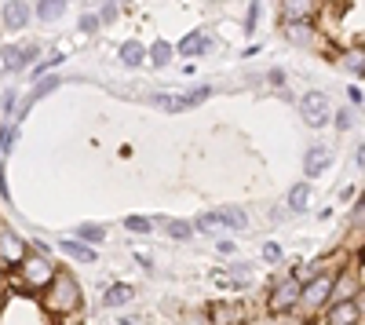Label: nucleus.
I'll return each instance as SVG.
<instances>
[{"mask_svg": "<svg viewBox=\"0 0 365 325\" xmlns=\"http://www.w3.org/2000/svg\"><path fill=\"white\" fill-rule=\"evenodd\" d=\"M81 304H84V292L77 285V278L63 267H55V278L48 282V289L41 292V311L51 314V318H73L81 314Z\"/></svg>", "mask_w": 365, "mask_h": 325, "instance_id": "f257e3e1", "label": "nucleus"}, {"mask_svg": "<svg viewBox=\"0 0 365 325\" xmlns=\"http://www.w3.org/2000/svg\"><path fill=\"white\" fill-rule=\"evenodd\" d=\"M340 267H347V263H344V252H340V256H332L329 263H322V271H318L311 282H303L296 314L314 318V314H322V311L329 307V300H332V282H336V271H340Z\"/></svg>", "mask_w": 365, "mask_h": 325, "instance_id": "f03ea898", "label": "nucleus"}, {"mask_svg": "<svg viewBox=\"0 0 365 325\" xmlns=\"http://www.w3.org/2000/svg\"><path fill=\"white\" fill-rule=\"evenodd\" d=\"M208 96H212V84H197V88H190V92H182V96H146V103H154V106H161L168 113H182V110L201 106Z\"/></svg>", "mask_w": 365, "mask_h": 325, "instance_id": "7ed1b4c3", "label": "nucleus"}, {"mask_svg": "<svg viewBox=\"0 0 365 325\" xmlns=\"http://www.w3.org/2000/svg\"><path fill=\"white\" fill-rule=\"evenodd\" d=\"M299 282L292 278V274H285L278 285L270 289V296H267V307H270V314H292L296 311V304H299Z\"/></svg>", "mask_w": 365, "mask_h": 325, "instance_id": "20e7f679", "label": "nucleus"}, {"mask_svg": "<svg viewBox=\"0 0 365 325\" xmlns=\"http://www.w3.org/2000/svg\"><path fill=\"white\" fill-rule=\"evenodd\" d=\"M26 252H29V245L19 238V234L8 227V223H0V271H15L19 263L26 259Z\"/></svg>", "mask_w": 365, "mask_h": 325, "instance_id": "39448f33", "label": "nucleus"}, {"mask_svg": "<svg viewBox=\"0 0 365 325\" xmlns=\"http://www.w3.org/2000/svg\"><path fill=\"white\" fill-rule=\"evenodd\" d=\"M299 113H303V125H311V128H322L332 121V103L325 92H307L299 99Z\"/></svg>", "mask_w": 365, "mask_h": 325, "instance_id": "423d86ee", "label": "nucleus"}, {"mask_svg": "<svg viewBox=\"0 0 365 325\" xmlns=\"http://www.w3.org/2000/svg\"><path fill=\"white\" fill-rule=\"evenodd\" d=\"M361 307H365V292H358L354 300H344V304H329L325 325H361Z\"/></svg>", "mask_w": 365, "mask_h": 325, "instance_id": "0eeeda50", "label": "nucleus"}, {"mask_svg": "<svg viewBox=\"0 0 365 325\" xmlns=\"http://www.w3.org/2000/svg\"><path fill=\"white\" fill-rule=\"evenodd\" d=\"M29 15H34V8L22 4V0H8L4 8H0V26L11 29V33H19V29L29 26Z\"/></svg>", "mask_w": 365, "mask_h": 325, "instance_id": "6e6552de", "label": "nucleus"}, {"mask_svg": "<svg viewBox=\"0 0 365 325\" xmlns=\"http://www.w3.org/2000/svg\"><path fill=\"white\" fill-rule=\"evenodd\" d=\"M0 55H4V66H8V70H26V66L37 63L41 44H34V41H29V44H15V48H4Z\"/></svg>", "mask_w": 365, "mask_h": 325, "instance_id": "1a4fd4ad", "label": "nucleus"}, {"mask_svg": "<svg viewBox=\"0 0 365 325\" xmlns=\"http://www.w3.org/2000/svg\"><path fill=\"white\" fill-rule=\"evenodd\" d=\"M58 84H63V77H41V81L34 84V92H29V96L22 99V110L15 113V117H19V121H22V117H26L29 110H34V106H37V103H41L44 96H51V92H55V88H58Z\"/></svg>", "mask_w": 365, "mask_h": 325, "instance_id": "9d476101", "label": "nucleus"}, {"mask_svg": "<svg viewBox=\"0 0 365 325\" xmlns=\"http://www.w3.org/2000/svg\"><path fill=\"white\" fill-rule=\"evenodd\" d=\"M329 165H332V150H329V146H311L307 158H303V175H307V180H318Z\"/></svg>", "mask_w": 365, "mask_h": 325, "instance_id": "9b49d317", "label": "nucleus"}, {"mask_svg": "<svg viewBox=\"0 0 365 325\" xmlns=\"http://www.w3.org/2000/svg\"><path fill=\"white\" fill-rule=\"evenodd\" d=\"M208 48H212V41L201 33V29H194V33H187L172 51H175V55H187V58H197V55H205Z\"/></svg>", "mask_w": 365, "mask_h": 325, "instance_id": "f8f14e48", "label": "nucleus"}, {"mask_svg": "<svg viewBox=\"0 0 365 325\" xmlns=\"http://www.w3.org/2000/svg\"><path fill=\"white\" fill-rule=\"evenodd\" d=\"M216 220H220V227H227V230H249V216H245V209H237V205H220Z\"/></svg>", "mask_w": 365, "mask_h": 325, "instance_id": "ddd939ff", "label": "nucleus"}, {"mask_svg": "<svg viewBox=\"0 0 365 325\" xmlns=\"http://www.w3.org/2000/svg\"><path fill=\"white\" fill-rule=\"evenodd\" d=\"M212 325H237L241 321V307L237 304H208Z\"/></svg>", "mask_w": 365, "mask_h": 325, "instance_id": "4468645a", "label": "nucleus"}, {"mask_svg": "<svg viewBox=\"0 0 365 325\" xmlns=\"http://www.w3.org/2000/svg\"><path fill=\"white\" fill-rule=\"evenodd\" d=\"M73 242H81V245H99V242H106V230L99 227V223H81L77 230H73Z\"/></svg>", "mask_w": 365, "mask_h": 325, "instance_id": "2eb2a0df", "label": "nucleus"}, {"mask_svg": "<svg viewBox=\"0 0 365 325\" xmlns=\"http://www.w3.org/2000/svg\"><path fill=\"white\" fill-rule=\"evenodd\" d=\"M132 296H135V289H132V285H125V282H117V285H110V289H106L103 304H106V307H125Z\"/></svg>", "mask_w": 365, "mask_h": 325, "instance_id": "dca6fc26", "label": "nucleus"}, {"mask_svg": "<svg viewBox=\"0 0 365 325\" xmlns=\"http://www.w3.org/2000/svg\"><path fill=\"white\" fill-rule=\"evenodd\" d=\"M63 11H66V4H55V0H44V4L34 8V15L41 19V26H55L58 19H63Z\"/></svg>", "mask_w": 365, "mask_h": 325, "instance_id": "f3484780", "label": "nucleus"}, {"mask_svg": "<svg viewBox=\"0 0 365 325\" xmlns=\"http://www.w3.org/2000/svg\"><path fill=\"white\" fill-rule=\"evenodd\" d=\"M58 252H66V256H73V259H81V263H96L99 256H96V249H88V245H81V242H58Z\"/></svg>", "mask_w": 365, "mask_h": 325, "instance_id": "a211bd4d", "label": "nucleus"}, {"mask_svg": "<svg viewBox=\"0 0 365 325\" xmlns=\"http://www.w3.org/2000/svg\"><path fill=\"white\" fill-rule=\"evenodd\" d=\"M120 63H125V66H143V58H146V48L139 44V41H125V44H120Z\"/></svg>", "mask_w": 365, "mask_h": 325, "instance_id": "6ab92c4d", "label": "nucleus"}, {"mask_svg": "<svg viewBox=\"0 0 365 325\" xmlns=\"http://www.w3.org/2000/svg\"><path fill=\"white\" fill-rule=\"evenodd\" d=\"M307 205H311V183H296L289 190V209L292 212H307Z\"/></svg>", "mask_w": 365, "mask_h": 325, "instance_id": "aec40b11", "label": "nucleus"}, {"mask_svg": "<svg viewBox=\"0 0 365 325\" xmlns=\"http://www.w3.org/2000/svg\"><path fill=\"white\" fill-rule=\"evenodd\" d=\"M314 8H318V4H282V15H285L289 22H311ZM289 22H285V26H289Z\"/></svg>", "mask_w": 365, "mask_h": 325, "instance_id": "412c9836", "label": "nucleus"}, {"mask_svg": "<svg viewBox=\"0 0 365 325\" xmlns=\"http://www.w3.org/2000/svg\"><path fill=\"white\" fill-rule=\"evenodd\" d=\"M146 55H150V63H154V66H168L175 51H172V44H168V41H154Z\"/></svg>", "mask_w": 365, "mask_h": 325, "instance_id": "4be33fe9", "label": "nucleus"}, {"mask_svg": "<svg viewBox=\"0 0 365 325\" xmlns=\"http://www.w3.org/2000/svg\"><path fill=\"white\" fill-rule=\"evenodd\" d=\"M165 227H168V238L172 242H190L194 238V227L187 220H165Z\"/></svg>", "mask_w": 365, "mask_h": 325, "instance_id": "5701e85b", "label": "nucleus"}, {"mask_svg": "<svg viewBox=\"0 0 365 325\" xmlns=\"http://www.w3.org/2000/svg\"><path fill=\"white\" fill-rule=\"evenodd\" d=\"M285 33H289V41H296V44H307V41L314 37V26H311V22H289Z\"/></svg>", "mask_w": 365, "mask_h": 325, "instance_id": "b1692460", "label": "nucleus"}, {"mask_svg": "<svg viewBox=\"0 0 365 325\" xmlns=\"http://www.w3.org/2000/svg\"><path fill=\"white\" fill-rule=\"evenodd\" d=\"M11 146H15V125H0V161H8Z\"/></svg>", "mask_w": 365, "mask_h": 325, "instance_id": "393cba45", "label": "nucleus"}, {"mask_svg": "<svg viewBox=\"0 0 365 325\" xmlns=\"http://www.w3.org/2000/svg\"><path fill=\"white\" fill-rule=\"evenodd\" d=\"M125 230H132V234H150V230H154V220H150V216H128V220H125Z\"/></svg>", "mask_w": 365, "mask_h": 325, "instance_id": "a878e982", "label": "nucleus"}, {"mask_svg": "<svg viewBox=\"0 0 365 325\" xmlns=\"http://www.w3.org/2000/svg\"><path fill=\"white\" fill-rule=\"evenodd\" d=\"M190 227H194V230H205V234H216V230H220V220H216V212H201Z\"/></svg>", "mask_w": 365, "mask_h": 325, "instance_id": "bb28decb", "label": "nucleus"}, {"mask_svg": "<svg viewBox=\"0 0 365 325\" xmlns=\"http://www.w3.org/2000/svg\"><path fill=\"white\" fill-rule=\"evenodd\" d=\"M332 125H336L340 132H351V125H354V113H351V106H347V110H332Z\"/></svg>", "mask_w": 365, "mask_h": 325, "instance_id": "cd10ccee", "label": "nucleus"}, {"mask_svg": "<svg viewBox=\"0 0 365 325\" xmlns=\"http://www.w3.org/2000/svg\"><path fill=\"white\" fill-rule=\"evenodd\" d=\"M77 26H81V33H88V37H91V33H99V19H96V15H91V11H84Z\"/></svg>", "mask_w": 365, "mask_h": 325, "instance_id": "c85d7f7f", "label": "nucleus"}, {"mask_svg": "<svg viewBox=\"0 0 365 325\" xmlns=\"http://www.w3.org/2000/svg\"><path fill=\"white\" fill-rule=\"evenodd\" d=\"M344 66H347V70H351L354 77H361V48H354V51H351V55L344 58Z\"/></svg>", "mask_w": 365, "mask_h": 325, "instance_id": "c756f323", "label": "nucleus"}, {"mask_svg": "<svg viewBox=\"0 0 365 325\" xmlns=\"http://www.w3.org/2000/svg\"><path fill=\"white\" fill-rule=\"evenodd\" d=\"M263 259H267V263H282V245H278V242H267V245H263Z\"/></svg>", "mask_w": 365, "mask_h": 325, "instance_id": "7c9ffc66", "label": "nucleus"}, {"mask_svg": "<svg viewBox=\"0 0 365 325\" xmlns=\"http://www.w3.org/2000/svg\"><path fill=\"white\" fill-rule=\"evenodd\" d=\"M120 11H125V8H117V4H103V11H99L96 19H99V26H103V22H113Z\"/></svg>", "mask_w": 365, "mask_h": 325, "instance_id": "2f4dec72", "label": "nucleus"}, {"mask_svg": "<svg viewBox=\"0 0 365 325\" xmlns=\"http://www.w3.org/2000/svg\"><path fill=\"white\" fill-rule=\"evenodd\" d=\"M11 110H15V92L8 88V92L0 96V113H11Z\"/></svg>", "mask_w": 365, "mask_h": 325, "instance_id": "473e14b6", "label": "nucleus"}, {"mask_svg": "<svg viewBox=\"0 0 365 325\" xmlns=\"http://www.w3.org/2000/svg\"><path fill=\"white\" fill-rule=\"evenodd\" d=\"M0 201H11V190H8V175H4V161H0Z\"/></svg>", "mask_w": 365, "mask_h": 325, "instance_id": "72a5a7b5", "label": "nucleus"}, {"mask_svg": "<svg viewBox=\"0 0 365 325\" xmlns=\"http://www.w3.org/2000/svg\"><path fill=\"white\" fill-rule=\"evenodd\" d=\"M256 19H259V4H249V19H245V29H249V33L256 29Z\"/></svg>", "mask_w": 365, "mask_h": 325, "instance_id": "f704fd0d", "label": "nucleus"}, {"mask_svg": "<svg viewBox=\"0 0 365 325\" xmlns=\"http://www.w3.org/2000/svg\"><path fill=\"white\" fill-rule=\"evenodd\" d=\"M347 99H351L354 106H361V88H358V84H347Z\"/></svg>", "mask_w": 365, "mask_h": 325, "instance_id": "c9c22d12", "label": "nucleus"}, {"mask_svg": "<svg viewBox=\"0 0 365 325\" xmlns=\"http://www.w3.org/2000/svg\"><path fill=\"white\" fill-rule=\"evenodd\" d=\"M135 259H139V267H143V271H154V259H150L146 252H135Z\"/></svg>", "mask_w": 365, "mask_h": 325, "instance_id": "e433bc0d", "label": "nucleus"}, {"mask_svg": "<svg viewBox=\"0 0 365 325\" xmlns=\"http://www.w3.org/2000/svg\"><path fill=\"white\" fill-rule=\"evenodd\" d=\"M267 81H270V84H282V81H285V73H282V70H270V73H267Z\"/></svg>", "mask_w": 365, "mask_h": 325, "instance_id": "4c0bfd02", "label": "nucleus"}, {"mask_svg": "<svg viewBox=\"0 0 365 325\" xmlns=\"http://www.w3.org/2000/svg\"><path fill=\"white\" fill-rule=\"evenodd\" d=\"M220 252L223 256H234V242H220Z\"/></svg>", "mask_w": 365, "mask_h": 325, "instance_id": "58836bf2", "label": "nucleus"}]
</instances>
